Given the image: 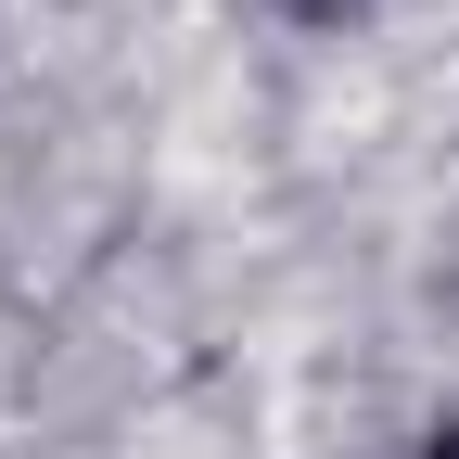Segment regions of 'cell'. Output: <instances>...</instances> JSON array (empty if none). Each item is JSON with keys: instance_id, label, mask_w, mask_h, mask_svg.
I'll return each instance as SVG.
<instances>
[{"instance_id": "obj_1", "label": "cell", "mask_w": 459, "mask_h": 459, "mask_svg": "<svg viewBox=\"0 0 459 459\" xmlns=\"http://www.w3.org/2000/svg\"><path fill=\"white\" fill-rule=\"evenodd\" d=\"M268 13H294V26H344L358 0H268Z\"/></svg>"}]
</instances>
